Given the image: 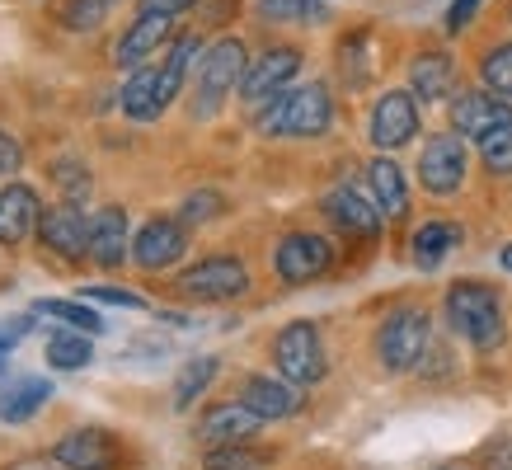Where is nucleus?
<instances>
[{
  "label": "nucleus",
  "instance_id": "obj_1",
  "mask_svg": "<svg viewBox=\"0 0 512 470\" xmlns=\"http://www.w3.org/2000/svg\"><path fill=\"white\" fill-rule=\"evenodd\" d=\"M329 123H334V94L320 80L292 85L273 94L264 109H254V127L264 137H325Z\"/></svg>",
  "mask_w": 512,
  "mask_h": 470
},
{
  "label": "nucleus",
  "instance_id": "obj_2",
  "mask_svg": "<svg viewBox=\"0 0 512 470\" xmlns=\"http://www.w3.org/2000/svg\"><path fill=\"white\" fill-rule=\"evenodd\" d=\"M447 320L451 329L466 339L470 348H480V353H494L503 344V334H508V320H503V297H498L489 282H451L447 287Z\"/></svg>",
  "mask_w": 512,
  "mask_h": 470
},
{
  "label": "nucleus",
  "instance_id": "obj_3",
  "mask_svg": "<svg viewBox=\"0 0 512 470\" xmlns=\"http://www.w3.org/2000/svg\"><path fill=\"white\" fill-rule=\"evenodd\" d=\"M249 71V52L240 38H217L198 57V90H193V113L212 118L221 113V104L231 99V90H240V80Z\"/></svg>",
  "mask_w": 512,
  "mask_h": 470
},
{
  "label": "nucleus",
  "instance_id": "obj_4",
  "mask_svg": "<svg viewBox=\"0 0 512 470\" xmlns=\"http://www.w3.org/2000/svg\"><path fill=\"white\" fill-rule=\"evenodd\" d=\"M428 348H433V320L419 306L390 311L376 329V358H381L386 372H414Z\"/></svg>",
  "mask_w": 512,
  "mask_h": 470
},
{
  "label": "nucleus",
  "instance_id": "obj_5",
  "mask_svg": "<svg viewBox=\"0 0 512 470\" xmlns=\"http://www.w3.org/2000/svg\"><path fill=\"white\" fill-rule=\"evenodd\" d=\"M273 362H278V376H287L292 386H315L325 381L329 362H325V339L311 320H292V325L278 334L273 344Z\"/></svg>",
  "mask_w": 512,
  "mask_h": 470
},
{
  "label": "nucleus",
  "instance_id": "obj_6",
  "mask_svg": "<svg viewBox=\"0 0 512 470\" xmlns=\"http://www.w3.org/2000/svg\"><path fill=\"white\" fill-rule=\"evenodd\" d=\"M174 292H184L188 301H235L249 292V268L235 254H207L179 273Z\"/></svg>",
  "mask_w": 512,
  "mask_h": 470
},
{
  "label": "nucleus",
  "instance_id": "obj_7",
  "mask_svg": "<svg viewBox=\"0 0 512 470\" xmlns=\"http://www.w3.org/2000/svg\"><path fill=\"white\" fill-rule=\"evenodd\" d=\"M466 170H470V156H466V141L456 137V132H437V137L423 141L419 184L428 188L433 198H451V193H461Z\"/></svg>",
  "mask_w": 512,
  "mask_h": 470
},
{
  "label": "nucleus",
  "instance_id": "obj_8",
  "mask_svg": "<svg viewBox=\"0 0 512 470\" xmlns=\"http://www.w3.org/2000/svg\"><path fill=\"white\" fill-rule=\"evenodd\" d=\"M329 264H334V245H329L325 235H315V231L282 235L278 250H273V268H278V278L292 282V287H306V282L325 278Z\"/></svg>",
  "mask_w": 512,
  "mask_h": 470
},
{
  "label": "nucleus",
  "instance_id": "obj_9",
  "mask_svg": "<svg viewBox=\"0 0 512 470\" xmlns=\"http://www.w3.org/2000/svg\"><path fill=\"white\" fill-rule=\"evenodd\" d=\"M367 137H372L376 151H400L419 137V99L414 90H390L372 104V118H367Z\"/></svg>",
  "mask_w": 512,
  "mask_h": 470
},
{
  "label": "nucleus",
  "instance_id": "obj_10",
  "mask_svg": "<svg viewBox=\"0 0 512 470\" xmlns=\"http://www.w3.org/2000/svg\"><path fill=\"white\" fill-rule=\"evenodd\" d=\"M301 76V52L292 43H278L268 47L259 62H249L245 80H240V99H245L249 109H264L273 94L292 90V80Z\"/></svg>",
  "mask_w": 512,
  "mask_h": 470
},
{
  "label": "nucleus",
  "instance_id": "obj_11",
  "mask_svg": "<svg viewBox=\"0 0 512 470\" xmlns=\"http://www.w3.org/2000/svg\"><path fill=\"white\" fill-rule=\"evenodd\" d=\"M184 254H188V231H184V221H174V217H151L137 231V240H132V259L146 273H165Z\"/></svg>",
  "mask_w": 512,
  "mask_h": 470
},
{
  "label": "nucleus",
  "instance_id": "obj_12",
  "mask_svg": "<svg viewBox=\"0 0 512 470\" xmlns=\"http://www.w3.org/2000/svg\"><path fill=\"white\" fill-rule=\"evenodd\" d=\"M52 456L62 461L66 470H118L123 461V447L113 438L109 428H76V433H66Z\"/></svg>",
  "mask_w": 512,
  "mask_h": 470
},
{
  "label": "nucleus",
  "instance_id": "obj_13",
  "mask_svg": "<svg viewBox=\"0 0 512 470\" xmlns=\"http://www.w3.org/2000/svg\"><path fill=\"white\" fill-rule=\"evenodd\" d=\"M320 212L329 217V226L343 235H357V240H372V235H381V226H386V217H381V207L367 203L362 193H357L353 184H339L325 193V203H320Z\"/></svg>",
  "mask_w": 512,
  "mask_h": 470
},
{
  "label": "nucleus",
  "instance_id": "obj_14",
  "mask_svg": "<svg viewBox=\"0 0 512 470\" xmlns=\"http://www.w3.org/2000/svg\"><path fill=\"white\" fill-rule=\"evenodd\" d=\"M447 113H451V132L456 137L480 141L498 118H508L512 104H503V94H494V90H461V94H451Z\"/></svg>",
  "mask_w": 512,
  "mask_h": 470
},
{
  "label": "nucleus",
  "instance_id": "obj_15",
  "mask_svg": "<svg viewBox=\"0 0 512 470\" xmlns=\"http://www.w3.org/2000/svg\"><path fill=\"white\" fill-rule=\"evenodd\" d=\"M165 43H174V15H137V24L118 38L113 47V62L118 66H146Z\"/></svg>",
  "mask_w": 512,
  "mask_h": 470
},
{
  "label": "nucleus",
  "instance_id": "obj_16",
  "mask_svg": "<svg viewBox=\"0 0 512 470\" xmlns=\"http://www.w3.org/2000/svg\"><path fill=\"white\" fill-rule=\"evenodd\" d=\"M38 240H43L52 254H62V259H80L85 245H90V217L71 203L52 207V212H43V221H38Z\"/></svg>",
  "mask_w": 512,
  "mask_h": 470
},
{
  "label": "nucleus",
  "instance_id": "obj_17",
  "mask_svg": "<svg viewBox=\"0 0 512 470\" xmlns=\"http://www.w3.org/2000/svg\"><path fill=\"white\" fill-rule=\"evenodd\" d=\"M259 428H264V419H259L245 400H235V405H212L202 414L198 438L207 442V447H231V442H249Z\"/></svg>",
  "mask_w": 512,
  "mask_h": 470
},
{
  "label": "nucleus",
  "instance_id": "obj_18",
  "mask_svg": "<svg viewBox=\"0 0 512 470\" xmlns=\"http://www.w3.org/2000/svg\"><path fill=\"white\" fill-rule=\"evenodd\" d=\"M240 400H245L264 423L292 419L296 409H301V391H296L287 376H249L245 386H240Z\"/></svg>",
  "mask_w": 512,
  "mask_h": 470
},
{
  "label": "nucleus",
  "instance_id": "obj_19",
  "mask_svg": "<svg viewBox=\"0 0 512 470\" xmlns=\"http://www.w3.org/2000/svg\"><path fill=\"white\" fill-rule=\"evenodd\" d=\"M38 221H43V203H38V193L29 184H10L0 193V245L29 240L38 231Z\"/></svg>",
  "mask_w": 512,
  "mask_h": 470
},
{
  "label": "nucleus",
  "instance_id": "obj_20",
  "mask_svg": "<svg viewBox=\"0 0 512 470\" xmlns=\"http://www.w3.org/2000/svg\"><path fill=\"white\" fill-rule=\"evenodd\" d=\"M165 109H170V99H165V76H160V66H137L123 85V113L132 123H156Z\"/></svg>",
  "mask_w": 512,
  "mask_h": 470
},
{
  "label": "nucleus",
  "instance_id": "obj_21",
  "mask_svg": "<svg viewBox=\"0 0 512 470\" xmlns=\"http://www.w3.org/2000/svg\"><path fill=\"white\" fill-rule=\"evenodd\" d=\"M85 259H94L99 268H118L127 259V212L123 207H104L90 217V245Z\"/></svg>",
  "mask_w": 512,
  "mask_h": 470
},
{
  "label": "nucleus",
  "instance_id": "obj_22",
  "mask_svg": "<svg viewBox=\"0 0 512 470\" xmlns=\"http://www.w3.org/2000/svg\"><path fill=\"white\" fill-rule=\"evenodd\" d=\"M451 85H456V62L447 52H419L414 66H409V90L419 104H442L451 99Z\"/></svg>",
  "mask_w": 512,
  "mask_h": 470
},
{
  "label": "nucleus",
  "instance_id": "obj_23",
  "mask_svg": "<svg viewBox=\"0 0 512 470\" xmlns=\"http://www.w3.org/2000/svg\"><path fill=\"white\" fill-rule=\"evenodd\" d=\"M367 184H372V198H376V207H381L386 221L409 217V184H404V170L395 160L376 156L372 165H367Z\"/></svg>",
  "mask_w": 512,
  "mask_h": 470
},
{
  "label": "nucleus",
  "instance_id": "obj_24",
  "mask_svg": "<svg viewBox=\"0 0 512 470\" xmlns=\"http://www.w3.org/2000/svg\"><path fill=\"white\" fill-rule=\"evenodd\" d=\"M47 395H52V386H47L43 376H15V381H5L0 386V419L29 423L47 405Z\"/></svg>",
  "mask_w": 512,
  "mask_h": 470
},
{
  "label": "nucleus",
  "instance_id": "obj_25",
  "mask_svg": "<svg viewBox=\"0 0 512 470\" xmlns=\"http://www.w3.org/2000/svg\"><path fill=\"white\" fill-rule=\"evenodd\" d=\"M461 240H466V231H461L456 221H423L419 231H414V240H409V250H414V264L433 273L447 254H456Z\"/></svg>",
  "mask_w": 512,
  "mask_h": 470
},
{
  "label": "nucleus",
  "instance_id": "obj_26",
  "mask_svg": "<svg viewBox=\"0 0 512 470\" xmlns=\"http://www.w3.org/2000/svg\"><path fill=\"white\" fill-rule=\"evenodd\" d=\"M90 358L94 348L85 329H62L47 339V367H57V372H80V367H90Z\"/></svg>",
  "mask_w": 512,
  "mask_h": 470
},
{
  "label": "nucleus",
  "instance_id": "obj_27",
  "mask_svg": "<svg viewBox=\"0 0 512 470\" xmlns=\"http://www.w3.org/2000/svg\"><path fill=\"white\" fill-rule=\"evenodd\" d=\"M259 19L268 24H325V0H259Z\"/></svg>",
  "mask_w": 512,
  "mask_h": 470
},
{
  "label": "nucleus",
  "instance_id": "obj_28",
  "mask_svg": "<svg viewBox=\"0 0 512 470\" xmlns=\"http://www.w3.org/2000/svg\"><path fill=\"white\" fill-rule=\"evenodd\" d=\"M475 146H480V160L489 174H512V113L498 118Z\"/></svg>",
  "mask_w": 512,
  "mask_h": 470
},
{
  "label": "nucleus",
  "instance_id": "obj_29",
  "mask_svg": "<svg viewBox=\"0 0 512 470\" xmlns=\"http://www.w3.org/2000/svg\"><path fill=\"white\" fill-rule=\"evenodd\" d=\"M217 367H221L217 358H193V362H188L184 372H179V381H174V409L193 405V400H198V395L217 381Z\"/></svg>",
  "mask_w": 512,
  "mask_h": 470
},
{
  "label": "nucleus",
  "instance_id": "obj_30",
  "mask_svg": "<svg viewBox=\"0 0 512 470\" xmlns=\"http://www.w3.org/2000/svg\"><path fill=\"white\" fill-rule=\"evenodd\" d=\"M109 15V0H62L57 5V24L66 33H94Z\"/></svg>",
  "mask_w": 512,
  "mask_h": 470
},
{
  "label": "nucleus",
  "instance_id": "obj_31",
  "mask_svg": "<svg viewBox=\"0 0 512 470\" xmlns=\"http://www.w3.org/2000/svg\"><path fill=\"white\" fill-rule=\"evenodd\" d=\"M480 80H484V90H494V94H503V99H512V43H498V47H489V52H484Z\"/></svg>",
  "mask_w": 512,
  "mask_h": 470
},
{
  "label": "nucleus",
  "instance_id": "obj_32",
  "mask_svg": "<svg viewBox=\"0 0 512 470\" xmlns=\"http://www.w3.org/2000/svg\"><path fill=\"white\" fill-rule=\"evenodd\" d=\"M33 311L52 315V320H62V325H71V329H85V334H99V329H104V320H99L85 301H38Z\"/></svg>",
  "mask_w": 512,
  "mask_h": 470
},
{
  "label": "nucleus",
  "instance_id": "obj_33",
  "mask_svg": "<svg viewBox=\"0 0 512 470\" xmlns=\"http://www.w3.org/2000/svg\"><path fill=\"white\" fill-rule=\"evenodd\" d=\"M268 456L249 452V442H231V447H207L202 470H264Z\"/></svg>",
  "mask_w": 512,
  "mask_h": 470
},
{
  "label": "nucleus",
  "instance_id": "obj_34",
  "mask_svg": "<svg viewBox=\"0 0 512 470\" xmlns=\"http://www.w3.org/2000/svg\"><path fill=\"white\" fill-rule=\"evenodd\" d=\"M52 174H57V193H62V203L71 207H85V198H90V170L80 165V160H57L52 165Z\"/></svg>",
  "mask_w": 512,
  "mask_h": 470
},
{
  "label": "nucleus",
  "instance_id": "obj_35",
  "mask_svg": "<svg viewBox=\"0 0 512 470\" xmlns=\"http://www.w3.org/2000/svg\"><path fill=\"white\" fill-rule=\"evenodd\" d=\"M226 212V198H221L217 188H198V193H188L184 198V226H202V221H217Z\"/></svg>",
  "mask_w": 512,
  "mask_h": 470
},
{
  "label": "nucleus",
  "instance_id": "obj_36",
  "mask_svg": "<svg viewBox=\"0 0 512 470\" xmlns=\"http://www.w3.org/2000/svg\"><path fill=\"white\" fill-rule=\"evenodd\" d=\"M362 47H367V33H353V38L339 47V71H343V80H348L353 90H362L367 76H372V71H367V57H362Z\"/></svg>",
  "mask_w": 512,
  "mask_h": 470
},
{
  "label": "nucleus",
  "instance_id": "obj_37",
  "mask_svg": "<svg viewBox=\"0 0 512 470\" xmlns=\"http://www.w3.org/2000/svg\"><path fill=\"white\" fill-rule=\"evenodd\" d=\"M80 297L90 301H104V306H123V311H146V301L127 287H80Z\"/></svg>",
  "mask_w": 512,
  "mask_h": 470
},
{
  "label": "nucleus",
  "instance_id": "obj_38",
  "mask_svg": "<svg viewBox=\"0 0 512 470\" xmlns=\"http://www.w3.org/2000/svg\"><path fill=\"white\" fill-rule=\"evenodd\" d=\"M484 0H451L447 5V33L456 38V33H466L470 24H475V15H480Z\"/></svg>",
  "mask_w": 512,
  "mask_h": 470
},
{
  "label": "nucleus",
  "instance_id": "obj_39",
  "mask_svg": "<svg viewBox=\"0 0 512 470\" xmlns=\"http://www.w3.org/2000/svg\"><path fill=\"white\" fill-rule=\"evenodd\" d=\"M19 170H24V146H19L10 132H0V174H5V179H15Z\"/></svg>",
  "mask_w": 512,
  "mask_h": 470
},
{
  "label": "nucleus",
  "instance_id": "obj_40",
  "mask_svg": "<svg viewBox=\"0 0 512 470\" xmlns=\"http://www.w3.org/2000/svg\"><path fill=\"white\" fill-rule=\"evenodd\" d=\"M198 0H141V15H184Z\"/></svg>",
  "mask_w": 512,
  "mask_h": 470
},
{
  "label": "nucleus",
  "instance_id": "obj_41",
  "mask_svg": "<svg viewBox=\"0 0 512 470\" xmlns=\"http://www.w3.org/2000/svg\"><path fill=\"white\" fill-rule=\"evenodd\" d=\"M484 470H512V442H494V447H484Z\"/></svg>",
  "mask_w": 512,
  "mask_h": 470
},
{
  "label": "nucleus",
  "instance_id": "obj_42",
  "mask_svg": "<svg viewBox=\"0 0 512 470\" xmlns=\"http://www.w3.org/2000/svg\"><path fill=\"white\" fill-rule=\"evenodd\" d=\"M498 264H503V268H508V273H512V240H508V245H503V254H498Z\"/></svg>",
  "mask_w": 512,
  "mask_h": 470
},
{
  "label": "nucleus",
  "instance_id": "obj_43",
  "mask_svg": "<svg viewBox=\"0 0 512 470\" xmlns=\"http://www.w3.org/2000/svg\"><path fill=\"white\" fill-rule=\"evenodd\" d=\"M442 470H451V466H442Z\"/></svg>",
  "mask_w": 512,
  "mask_h": 470
}]
</instances>
